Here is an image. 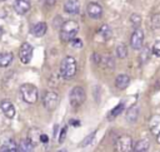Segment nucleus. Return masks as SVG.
<instances>
[{"label":"nucleus","instance_id":"obj_1","mask_svg":"<svg viewBox=\"0 0 160 152\" xmlns=\"http://www.w3.org/2000/svg\"><path fill=\"white\" fill-rule=\"evenodd\" d=\"M79 31V24L75 20H68L60 26V38L62 41H71Z\"/></svg>","mask_w":160,"mask_h":152},{"label":"nucleus","instance_id":"obj_2","mask_svg":"<svg viewBox=\"0 0 160 152\" xmlns=\"http://www.w3.org/2000/svg\"><path fill=\"white\" fill-rule=\"evenodd\" d=\"M78 70V63L75 60V58L68 55L61 60L60 64V74L64 79H71Z\"/></svg>","mask_w":160,"mask_h":152},{"label":"nucleus","instance_id":"obj_3","mask_svg":"<svg viewBox=\"0 0 160 152\" xmlns=\"http://www.w3.org/2000/svg\"><path fill=\"white\" fill-rule=\"evenodd\" d=\"M20 94L22 99L29 104H32L38 100V88L34 84H30V83L22 84L20 87Z\"/></svg>","mask_w":160,"mask_h":152},{"label":"nucleus","instance_id":"obj_4","mask_svg":"<svg viewBox=\"0 0 160 152\" xmlns=\"http://www.w3.org/2000/svg\"><path fill=\"white\" fill-rule=\"evenodd\" d=\"M85 90L81 88V87H74L71 90H70V94H69V100H70V104L74 107V108H78L80 107L84 102H85Z\"/></svg>","mask_w":160,"mask_h":152},{"label":"nucleus","instance_id":"obj_5","mask_svg":"<svg viewBox=\"0 0 160 152\" xmlns=\"http://www.w3.org/2000/svg\"><path fill=\"white\" fill-rule=\"evenodd\" d=\"M132 147V139L128 134L120 136L115 142V152H131Z\"/></svg>","mask_w":160,"mask_h":152},{"label":"nucleus","instance_id":"obj_6","mask_svg":"<svg viewBox=\"0 0 160 152\" xmlns=\"http://www.w3.org/2000/svg\"><path fill=\"white\" fill-rule=\"evenodd\" d=\"M42 103H44V107L48 111H54V109H56V107L60 103V97H59V94L56 92L49 90V92H46L44 94Z\"/></svg>","mask_w":160,"mask_h":152},{"label":"nucleus","instance_id":"obj_7","mask_svg":"<svg viewBox=\"0 0 160 152\" xmlns=\"http://www.w3.org/2000/svg\"><path fill=\"white\" fill-rule=\"evenodd\" d=\"M142 43H144V31L140 28H136L134 30V33L131 34L130 45L134 50H139L142 48Z\"/></svg>","mask_w":160,"mask_h":152},{"label":"nucleus","instance_id":"obj_8","mask_svg":"<svg viewBox=\"0 0 160 152\" xmlns=\"http://www.w3.org/2000/svg\"><path fill=\"white\" fill-rule=\"evenodd\" d=\"M19 57L22 64H28L30 63L31 58H32V46L29 43H24L19 50Z\"/></svg>","mask_w":160,"mask_h":152},{"label":"nucleus","instance_id":"obj_9","mask_svg":"<svg viewBox=\"0 0 160 152\" xmlns=\"http://www.w3.org/2000/svg\"><path fill=\"white\" fill-rule=\"evenodd\" d=\"M150 132L155 136L158 143H160V114H154L149 121Z\"/></svg>","mask_w":160,"mask_h":152},{"label":"nucleus","instance_id":"obj_10","mask_svg":"<svg viewBox=\"0 0 160 152\" xmlns=\"http://www.w3.org/2000/svg\"><path fill=\"white\" fill-rule=\"evenodd\" d=\"M0 109L5 114V117H8L10 119L14 118L15 114H16V111H15L14 104L11 102H9V100H1L0 102Z\"/></svg>","mask_w":160,"mask_h":152},{"label":"nucleus","instance_id":"obj_11","mask_svg":"<svg viewBox=\"0 0 160 152\" xmlns=\"http://www.w3.org/2000/svg\"><path fill=\"white\" fill-rule=\"evenodd\" d=\"M88 14L91 19H100L102 15V8L98 3H90L88 5Z\"/></svg>","mask_w":160,"mask_h":152},{"label":"nucleus","instance_id":"obj_12","mask_svg":"<svg viewBox=\"0 0 160 152\" xmlns=\"http://www.w3.org/2000/svg\"><path fill=\"white\" fill-rule=\"evenodd\" d=\"M14 10L18 14H20V15L26 14L30 10V3H29V0H15V3H14Z\"/></svg>","mask_w":160,"mask_h":152},{"label":"nucleus","instance_id":"obj_13","mask_svg":"<svg viewBox=\"0 0 160 152\" xmlns=\"http://www.w3.org/2000/svg\"><path fill=\"white\" fill-rule=\"evenodd\" d=\"M64 10L69 14H78L80 10V3L78 0H68L64 4Z\"/></svg>","mask_w":160,"mask_h":152},{"label":"nucleus","instance_id":"obj_14","mask_svg":"<svg viewBox=\"0 0 160 152\" xmlns=\"http://www.w3.org/2000/svg\"><path fill=\"white\" fill-rule=\"evenodd\" d=\"M46 30H48L46 24H45V23H42V21H40V23H36V24L31 28V34H32V35H35V36H38V38H40V36L45 35Z\"/></svg>","mask_w":160,"mask_h":152},{"label":"nucleus","instance_id":"obj_15","mask_svg":"<svg viewBox=\"0 0 160 152\" xmlns=\"http://www.w3.org/2000/svg\"><path fill=\"white\" fill-rule=\"evenodd\" d=\"M130 83V78L126 74H119L115 79V85L119 89H125Z\"/></svg>","mask_w":160,"mask_h":152},{"label":"nucleus","instance_id":"obj_16","mask_svg":"<svg viewBox=\"0 0 160 152\" xmlns=\"http://www.w3.org/2000/svg\"><path fill=\"white\" fill-rule=\"evenodd\" d=\"M34 144L28 139H21L20 143L18 144V152H34Z\"/></svg>","mask_w":160,"mask_h":152},{"label":"nucleus","instance_id":"obj_17","mask_svg":"<svg viewBox=\"0 0 160 152\" xmlns=\"http://www.w3.org/2000/svg\"><path fill=\"white\" fill-rule=\"evenodd\" d=\"M149 147H150V143L148 139H139L134 147H132V151L134 152H148L149 151Z\"/></svg>","mask_w":160,"mask_h":152},{"label":"nucleus","instance_id":"obj_18","mask_svg":"<svg viewBox=\"0 0 160 152\" xmlns=\"http://www.w3.org/2000/svg\"><path fill=\"white\" fill-rule=\"evenodd\" d=\"M41 132H40V129L39 128H31L30 131H29V134H28V139L34 144V146H36V143L40 141V137H41Z\"/></svg>","mask_w":160,"mask_h":152},{"label":"nucleus","instance_id":"obj_19","mask_svg":"<svg viewBox=\"0 0 160 152\" xmlns=\"http://www.w3.org/2000/svg\"><path fill=\"white\" fill-rule=\"evenodd\" d=\"M0 152H18V144L14 139H9L6 141L1 148H0Z\"/></svg>","mask_w":160,"mask_h":152},{"label":"nucleus","instance_id":"obj_20","mask_svg":"<svg viewBox=\"0 0 160 152\" xmlns=\"http://www.w3.org/2000/svg\"><path fill=\"white\" fill-rule=\"evenodd\" d=\"M12 62V53L2 52L0 53V67H8Z\"/></svg>","mask_w":160,"mask_h":152},{"label":"nucleus","instance_id":"obj_21","mask_svg":"<svg viewBox=\"0 0 160 152\" xmlns=\"http://www.w3.org/2000/svg\"><path fill=\"white\" fill-rule=\"evenodd\" d=\"M138 116H139V108L135 107V106L130 107V108L128 109V112H126V119H128L129 122H131V123L138 119Z\"/></svg>","mask_w":160,"mask_h":152},{"label":"nucleus","instance_id":"obj_22","mask_svg":"<svg viewBox=\"0 0 160 152\" xmlns=\"http://www.w3.org/2000/svg\"><path fill=\"white\" fill-rule=\"evenodd\" d=\"M124 108H125V104L121 102V103H119L115 108H112L111 111H110V113H109V118L111 119V118H114V117H118L122 111H124Z\"/></svg>","mask_w":160,"mask_h":152},{"label":"nucleus","instance_id":"obj_23","mask_svg":"<svg viewBox=\"0 0 160 152\" xmlns=\"http://www.w3.org/2000/svg\"><path fill=\"white\" fill-rule=\"evenodd\" d=\"M99 35H101L104 40L110 39V36H111V30H110V28H109L108 25H102V26L100 28V30H99Z\"/></svg>","mask_w":160,"mask_h":152},{"label":"nucleus","instance_id":"obj_24","mask_svg":"<svg viewBox=\"0 0 160 152\" xmlns=\"http://www.w3.org/2000/svg\"><path fill=\"white\" fill-rule=\"evenodd\" d=\"M116 55H118L119 58H125V57L128 55V49H126V45L120 44V45L118 46V49H116Z\"/></svg>","mask_w":160,"mask_h":152},{"label":"nucleus","instance_id":"obj_25","mask_svg":"<svg viewBox=\"0 0 160 152\" xmlns=\"http://www.w3.org/2000/svg\"><path fill=\"white\" fill-rule=\"evenodd\" d=\"M149 57H150V50H149V48L145 46V48L141 50V53H140V60H141V64L146 63V62L149 60Z\"/></svg>","mask_w":160,"mask_h":152},{"label":"nucleus","instance_id":"obj_26","mask_svg":"<svg viewBox=\"0 0 160 152\" xmlns=\"http://www.w3.org/2000/svg\"><path fill=\"white\" fill-rule=\"evenodd\" d=\"M151 28L160 29V14H155L151 16Z\"/></svg>","mask_w":160,"mask_h":152},{"label":"nucleus","instance_id":"obj_27","mask_svg":"<svg viewBox=\"0 0 160 152\" xmlns=\"http://www.w3.org/2000/svg\"><path fill=\"white\" fill-rule=\"evenodd\" d=\"M95 134H96V132H92V133H90L86 138H84V141L80 143V146L81 147H85V146H89L91 142H92V139H94V137H95Z\"/></svg>","mask_w":160,"mask_h":152},{"label":"nucleus","instance_id":"obj_28","mask_svg":"<svg viewBox=\"0 0 160 152\" xmlns=\"http://www.w3.org/2000/svg\"><path fill=\"white\" fill-rule=\"evenodd\" d=\"M130 20H131L132 25H135V28H138V26L140 25V23H141V18H140V15H138V14H132L131 18H130Z\"/></svg>","mask_w":160,"mask_h":152},{"label":"nucleus","instance_id":"obj_29","mask_svg":"<svg viewBox=\"0 0 160 152\" xmlns=\"http://www.w3.org/2000/svg\"><path fill=\"white\" fill-rule=\"evenodd\" d=\"M152 54H155L156 57H159L160 58V40H158V41H155L154 44H152Z\"/></svg>","mask_w":160,"mask_h":152},{"label":"nucleus","instance_id":"obj_30","mask_svg":"<svg viewBox=\"0 0 160 152\" xmlns=\"http://www.w3.org/2000/svg\"><path fill=\"white\" fill-rule=\"evenodd\" d=\"M66 132H68V127H62L61 128V132H60V136H59V143H62L65 137H66Z\"/></svg>","mask_w":160,"mask_h":152},{"label":"nucleus","instance_id":"obj_31","mask_svg":"<svg viewBox=\"0 0 160 152\" xmlns=\"http://www.w3.org/2000/svg\"><path fill=\"white\" fill-rule=\"evenodd\" d=\"M70 43H71V45H72L74 48H78V49L82 46V43H81V40H79L78 38H75V39H72V40H71Z\"/></svg>","mask_w":160,"mask_h":152},{"label":"nucleus","instance_id":"obj_32","mask_svg":"<svg viewBox=\"0 0 160 152\" xmlns=\"http://www.w3.org/2000/svg\"><path fill=\"white\" fill-rule=\"evenodd\" d=\"M92 58H94L92 60H94L96 64H98V63H100V60H101V58H100V57H99V54H96V53H95V54H92Z\"/></svg>","mask_w":160,"mask_h":152},{"label":"nucleus","instance_id":"obj_33","mask_svg":"<svg viewBox=\"0 0 160 152\" xmlns=\"http://www.w3.org/2000/svg\"><path fill=\"white\" fill-rule=\"evenodd\" d=\"M40 141L42 142V143H48V141H49V138H48V136L46 134H41V137H40Z\"/></svg>","mask_w":160,"mask_h":152},{"label":"nucleus","instance_id":"obj_34","mask_svg":"<svg viewBox=\"0 0 160 152\" xmlns=\"http://www.w3.org/2000/svg\"><path fill=\"white\" fill-rule=\"evenodd\" d=\"M44 1H45L48 5H54V4L56 3V0H44Z\"/></svg>","mask_w":160,"mask_h":152},{"label":"nucleus","instance_id":"obj_35","mask_svg":"<svg viewBox=\"0 0 160 152\" xmlns=\"http://www.w3.org/2000/svg\"><path fill=\"white\" fill-rule=\"evenodd\" d=\"M71 124H72V126H79L80 122H79V121H71Z\"/></svg>","mask_w":160,"mask_h":152},{"label":"nucleus","instance_id":"obj_36","mask_svg":"<svg viewBox=\"0 0 160 152\" xmlns=\"http://www.w3.org/2000/svg\"><path fill=\"white\" fill-rule=\"evenodd\" d=\"M2 33H4V31H2V29L0 28V38H1V35H2Z\"/></svg>","mask_w":160,"mask_h":152},{"label":"nucleus","instance_id":"obj_37","mask_svg":"<svg viewBox=\"0 0 160 152\" xmlns=\"http://www.w3.org/2000/svg\"><path fill=\"white\" fill-rule=\"evenodd\" d=\"M0 1H5V0H0Z\"/></svg>","mask_w":160,"mask_h":152}]
</instances>
